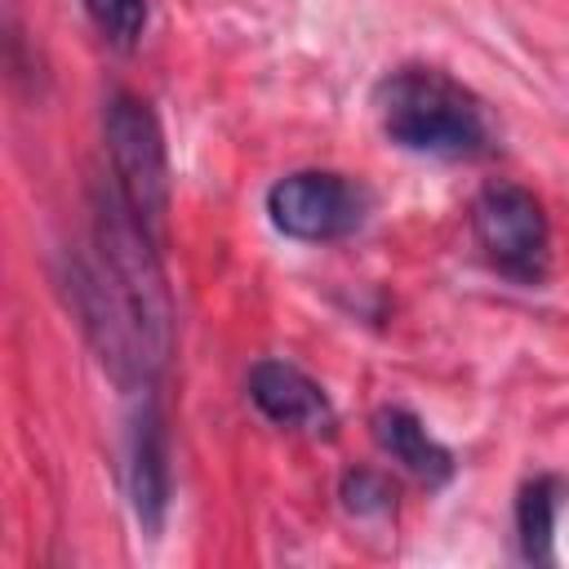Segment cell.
I'll return each instance as SVG.
<instances>
[{
  "label": "cell",
  "mask_w": 569,
  "mask_h": 569,
  "mask_svg": "<svg viewBox=\"0 0 569 569\" xmlns=\"http://www.w3.org/2000/svg\"><path fill=\"white\" fill-rule=\"evenodd\" d=\"M102 129H107V156H111L120 200L151 236H160L169 213V156H164V133L151 107L142 98L116 93L107 102Z\"/></svg>",
  "instance_id": "7a4b0ae2"
},
{
  "label": "cell",
  "mask_w": 569,
  "mask_h": 569,
  "mask_svg": "<svg viewBox=\"0 0 569 569\" xmlns=\"http://www.w3.org/2000/svg\"><path fill=\"white\" fill-rule=\"evenodd\" d=\"M560 493L565 485L556 476H533L520 489L516 502V533H520V556L542 565L551 560V533H556V511H560Z\"/></svg>",
  "instance_id": "ba28073f"
},
{
  "label": "cell",
  "mask_w": 569,
  "mask_h": 569,
  "mask_svg": "<svg viewBox=\"0 0 569 569\" xmlns=\"http://www.w3.org/2000/svg\"><path fill=\"white\" fill-rule=\"evenodd\" d=\"M84 13L120 49H129L147 27V0H84Z\"/></svg>",
  "instance_id": "9c48e42d"
},
{
  "label": "cell",
  "mask_w": 569,
  "mask_h": 569,
  "mask_svg": "<svg viewBox=\"0 0 569 569\" xmlns=\"http://www.w3.org/2000/svg\"><path fill=\"white\" fill-rule=\"evenodd\" d=\"M373 440L387 458H396L405 471H413L427 485H445L453 476V458L449 449L409 413V409H378L373 413Z\"/></svg>",
  "instance_id": "52a82bcc"
},
{
  "label": "cell",
  "mask_w": 569,
  "mask_h": 569,
  "mask_svg": "<svg viewBox=\"0 0 569 569\" xmlns=\"http://www.w3.org/2000/svg\"><path fill=\"white\" fill-rule=\"evenodd\" d=\"M249 400L289 431H311V436H329L333 431V405L320 391L316 378H307L298 365L289 360H258L249 369Z\"/></svg>",
  "instance_id": "5b68a950"
},
{
  "label": "cell",
  "mask_w": 569,
  "mask_h": 569,
  "mask_svg": "<svg viewBox=\"0 0 569 569\" xmlns=\"http://www.w3.org/2000/svg\"><path fill=\"white\" fill-rule=\"evenodd\" d=\"M129 493L142 529H160L164 502H169V453H164V422L156 405L133 427V453H129Z\"/></svg>",
  "instance_id": "8992f818"
},
{
  "label": "cell",
  "mask_w": 569,
  "mask_h": 569,
  "mask_svg": "<svg viewBox=\"0 0 569 569\" xmlns=\"http://www.w3.org/2000/svg\"><path fill=\"white\" fill-rule=\"evenodd\" d=\"M271 222L293 240H342L351 236L369 213V191L351 182L347 173L302 169L271 187L267 196Z\"/></svg>",
  "instance_id": "277c9868"
},
{
  "label": "cell",
  "mask_w": 569,
  "mask_h": 569,
  "mask_svg": "<svg viewBox=\"0 0 569 569\" xmlns=\"http://www.w3.org/2000/svg\"><path fill=\"white\" fill-rule=\"evenodd\" d=\"M378 116L396 147L418 156H480L489 147L485 107L436 67H400L378 89Z\"/></svg>",
  "instance_id": "6da1fadb"
},
{
  "label": "cell",
  "mask_w": 569,
  "mask_h": 569,
  "mask_svg": "<svg viewBox=\"0 0 569 569\" xmlns=\"http://www.w3.org/2000/svg\"><path fill=\"white\" fill-rule=\"evenodd\" d=\"M391 502H396V489L387 485V476L365 471V467L342 476V507L351 516H387Z\"/></svg>",
  "instance_id": "30bf717a"
},
{
  "label": "cell",
  "mask_w": 569,
  "mask_h": 569,
  "mask_svg": "<svg viewBox=\"0 0 569 569\" xmlns=\"http://www.w3.org/2000/svg\"><path fill=\"white\" fill-rule=\"evenodd\" d=\"M471 231L480 253L511 280L538 284L551 258V227L533 191L516 182H493L471 204Z\"/></svg>",
  "instance_id": "3957f363"
}]
</instances>
